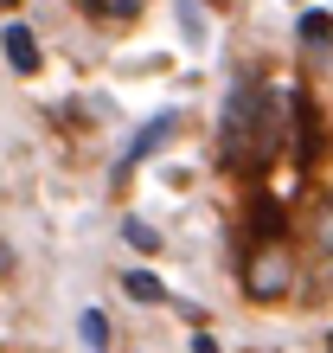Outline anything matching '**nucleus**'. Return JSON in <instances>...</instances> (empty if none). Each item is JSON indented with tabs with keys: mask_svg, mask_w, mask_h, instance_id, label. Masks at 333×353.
<instances>
[{
	"mask_svg": "<svg viewBox=\"0 0 333 353\" xmlns=\"http://www.w3.org/2000/svg\"><path fill=\"white\" fill-rule=\"evenodd\" d=\"M276 122H282V110H269V90L237 84L231 103H224V122H218L224 168H257V161L276 148Z\"/></svg>",
	"mask_w": 333,
	"mask_h": 353,
	"instance_id": "obj_1",
	"label": "nucleus"
},
{
	"mask_svg": "<svg viewBox=\"0 0 333 353\" xmlns=\"http://www.w3.org/2000/svg\"><path fill=\"white\" fill-rule=\"evenodd\" d=\"M244 289H250V296H257V302H276L282 289H288V251H282L276 238H269L263 251L250 257V270H244Z\"/></svg>",
	"mask_w": 333,
	"mask_h": 353,
	"instance_id": "obj_2",
	"label": "nucleus"
},
{
	"mask_svg": "<svg viewBox=\"0 0 333 353\" xmlns=\"http://www.w3.org/2000/svg\"><path fill=\"white\" fill-rule=\"evenodd\" d=\"M166 135H173V116H154V122H148V129H141V135L129 141V154H122V161H116V180H129V174H135V168H141V161H148V154L160 148V141H166Z\"/></svg>",
	"mask_w": 333,
	"mask_h": 353,
	"instance_id": "obj_3",
	"label": "nucleus"
},
{
	"mask_svg": "<svg viewBox=\"0 0 333 353\" xmlns=\"http://www.w3.org/2000/svg\"><path fill=\"white\" fill-rule=\"evenodd\" d=\"M0 52H7V65H13L19 77H32V71H39V39H32V26H19V19L0 32Z\"/></svg>",
	"mask_w": 333,
	"mask_h": 353,
	"instance_id": "obj_4",
	"label": "nucleus"
},
{
	"mask_svg": "<svg viewBox=\"0 0 333 353\" xmlns=\"http://www.w3.org/2000/svg\"><path fill=\"white\" fill-rule=\"evenodd\" d=\"M77 334H83V347H90V353L109 347V321H103V308H83V315H77Z\"/></svg>",
	"mask_w": 333,
	"mask_h": 353,
	"instance_id": "obj_5",
	"label": "nucleus"
},
{
	"mask_svg": "<svg viewBox=\"0 0 333 353\" xmlns=\"http://www.w3.org/2000/svg\"><path fill=\"white\" fill-rule=\"evenodd\" d=\"M122 289H129L135 302H160V296H166L160 276H148V270H129V276H122Z\"/></svg>",
	"mask_w": 333,
	"mask_h": 353,
	"instance_id": "obj_6",
	"label": "nucleus"
},
{
	"mask_svg": "<svg viewBox=\"0 0 333 353\" xmlns=\"http://www.w3.org/2000/svg\"><path fill=\"white\" fill-rule=\"evenodd\" d=\"M90 19H135V0H83Z\"/></svg>",
	"mask_w": 333,
	"mask_h": 353,
	"instance_id": "obj_7",
	"label": "nucleus"
},
{
	"mask_svg": "<svg viewBox=\"0 0 333 353\" xmlns=\"http://www.w3.org/2000/svg\"><path fill=\"white\" fill-rule=\"evenodd\" d=\"M301 39H308V46H327V39H333V19L327 13H301Z\"/></svg>",
	"mask_w": 333,
	"mask_h": 353,
	"instance_id": "obj_8",
	"label": "nucleus"
},
{
	"mask_svg": "<svg viewBox=\"0 0 333 353\" xmlns=\"http://www.w3.org/2000/svg\"><path fill=\"white\" fill-rule=\"evenodd\" d=\"M282 225V205L276 199H257V232H276Z\"/></svg>",
	"mask_w": 333,
	"mask_h": 353,
	"instance_id": "obj_9",
	"label": "nucleus"
},
{
	"mask_svg": "<svg viewBox=\"0 0 333 353\" xmlns=\"http://www.w3.org/2000/svg\"><path fill=\"white\" fill-rule=\"evenodd\" d=\"M129 244H135V251H154V244H160V238H154V232H148V225H141V219H135V225H129Z\"/></svg>",
	"mask_w": 333,
	"mask_h": 353,
	"instance_id": "obj_10",
	"label": "nucleus"
},
{
	"mask_svg": "<svg viewBox=\"0 0 333 353\" xmlns=\"http://www.w3.org/2000/svg\"><path fill=\"white\" fill-rule=\"evenodd\" d=\"M321 244L333 251V205H321Z\"/></svg>",
	"mask_w": 333,
	"mask_h": 353,
	"instance_id": "obj_11",
	"label": "nucleus"
},
{
	"mask_svg": "<svg viewBox=\"0 0 333 353\" xmlns=\"http://www.w3.org/2000/svg\"><path fill=\"white\" fill-rule=\"evenodd\" d=\"M193 353H218V341H212V334H199V341H193Z\"/></svg>",
	"mask_w": 333,
	"mask_h": 353,
	"instance_id": "obj_12",
	"label": "nucleus"
},
{
	"mask_svg": "<svg viewBox=\"0 0 333 353\" xmlns=\"http://www.w3.org/2000/svg\"><path fill=\"white\" fill-rule=\"evenodd\" d=\"M0 7H19V0H0Z\"/></svg>",
	"mask_w": 333,
	"mask_h": 353,
	"instance_id": "obj_13",
	"label": "nucleus"
},
{
	"mask_svg": "<svg viewBox=\"0 0 333 353\" xmlns=\"http://www.w3.org/2000/svg\"><path fill=\"white\" fill-rule=\"evenodd\" d=\"M0 270H7V257H0Z\"/></svg>",
	"mask_w": 333,
	"mask_h": 353,
	"instance_id": "obj_14",
	"label": "nucleus"
},
{
	"mask_svg": "<svg viewBox=\"0 0 333 353\" xmlns=\"http://www.w3.org/2000/svg\"><path fill=\"white\" fill-rule=\"evenodd\" d=\"M327 347H333V334H327Z\"/></svg>",
	"mask_w": 333,
	"mask_h": 353,
	"instance_id": "obj_15",
	"label": "nucleus"
}]
</instances>
